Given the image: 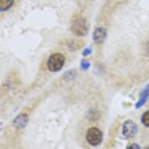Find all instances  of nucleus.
Returning <instances> with one entry per match:
<instances>
[{"label":"nucleus","mask_w":149,"mask_h":149,"mask_svg":"<svg viewBox=\"0 0 149 149\" xmlns=\"http://www.w3.org/2000/svg\"><path fill=\"white\" fill-rule=\"evenodd\" d=\"M65 63V57L61 53L52 54L47 62V66L50 71L56 72L63 66Z\"/></svg>","instance_id":"obj_1"},{"label":"nucleus","mask_w":149,"mask_h":149,"mask_svg":"<svg viewBox=\"0 0 149 149\" xmlns=\"http://www.w3.org/2000/svg\"><path fill=\"white\" fill-rule=\"evenodd\" d=\"M103 135L100 130L96 127H91L88 130L87 134H86V139L91 145L92 146H98L102 141Z\"/></svg>","instance_id":"obj_2"},{"label":"nucleus","mask_w":149,"mask_h":149,"mask_svg":"<svg viewBox=\"0 0 149 149\" xmlns=\"http://www.w3.org/2000/svg\"><path fill=\"white\" fill-rule=\"evenodd\" d=\"M71 29L73 32L78 36H84L88 34V27L84 18H78L73 21Z\"/></svg>","instance_id":"obj_3"},{"label":"nucleus","mask_w":149,"mask_h":149,"mask_svg":"<svg viewBox=\"0 0 149 149\" xmlns=\"http://www.w3.org/2000/svg\"><path fill=\"white\" fill-rule=\"evenodd\" d=\"M137 126L132 120H127L123 125V134L127 138H133L137 133Z\"/></svg>","instance_id":"obj_4"},{"label":"nucleus","mask_w":149,"mask_h":149,"mask_svg":"<svg viewBox=\"0 0 149 149\" xmlns=\"http://www.w3.org/2000/svg\"><path fill=\"white\" fill-rule=\"evenodd\" d=\"M106 34V30L104 27H97L93 33V39L96 43L101 44L105 41Z\"/></svg>","instance_id":"obj_5"},{"label":"nucleus","mask_w":149,"mask_h":149,"mask_svg":"<svg viewBox=\"0 0 149 149\" xmlns=\"http://www.w3.org/2000/svg\"><path fill=\"white\" fill-rule=\"evenodd\" d=\"M28 121V117L26 114H21L19 115L13 121V125L18 129H22L27 125Z\"/></svg>","instance_id":"obj_6"},{"label":"nucleus","mask_w":149,"mask_h":149,"mask_svg":"<svg viewBox=\"0 0 149 149\" xmlns=\"http://www.w3.org/2000/svg\"><path fill=\"white\" fill-rule=\"evenodd\" d=\"M149 97V84L147 85V87L145 88L144 91H143V92L141 93V97H140V99L138 101V102L136 104V108L137 109H139L141 108L143 105H144V103L146 102L147 100H148V98Z\"/></svg>","instance_id":"obj_7"},{"label":"nucleus","mask_w":149,"mask_h":149,"mask_svg":"<svg viewBox=\"0 0 149 149\" xmlns=\"http://www.w3.org/2000/svg\"><path fill=\"white\" fill-rule=\"evenodd\" d=\"M14 3V0H0V10L1 11H6L11 8Z\"/></svg>","instance_id":"obj_8"},{"label":"nucleus","mask_w":149,"mask_h":149,"mask_svg":"<svg viewBox=\"0 0 149 149\" xmlns=\"http://www.w3.org/2000/svg\"><path fill=\"white\" fill-rule=\"evenodd\" d=\"M141 122L145 127H149V111H147L142 115Z\"/></svg>","instance_id":"obj_9"},{"label":"nucleus","mask_w":149,"mask_h":149,"mask_svg":"<svg viewBox=\"0 0 149 149\" xmlns=\"http://www.w3.org/2000/svg\"><path fill=\"white\" fill-rule=\"evenodd\" d=\"M81 66L83 70H88L90 67V63L88 61H86V60H82L81 63Z\"/></svg>","instance_id":"obj_10"},{"label":"nucleus","mask_w":149,"mask_h":149,"mask_svg":"<svg viewBox=\"0 0 149 149\" xmlns=\"http://www.w3.org/2000/svg\"><path fill=\"white\" fill-rule=\"evenodd\" d=\"M127 149H141V147L137 144H135L134 143V144H130V146L127 147Z\"/></svg>","instance_id":"obj_11"},{"label":"nucleus","mask_w":149,"mask_h":149,"mask_svg":"<svg viewBox=\"0 0 149 149\" xmlns=\"http://www.w3.org/2000/svg\"><path fill=\"white\" fill-rule=\"evenodd\" d=\"M91 53V49L90 48H88V49H86L83 52V56H88V55H90Z\"/></svg>","instance_id":"obj_12"},{"label":"nucleus","mask_w":149,"mask_h":149,"mask_svg":"<svg viewBox=\"0 0 149 149\" xmlns=\"http://www.w3.org/2000/svg\"><path fill=\"white\" fill-rule=\"evenodd\" d=\"M144 149H149V147H146Z\"/></svg>","instance_id":"obj_13"}]
</instances>
